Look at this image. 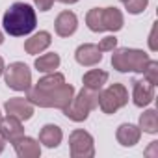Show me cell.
I'll use <instances>...</instances> for the list:
<instances>
[{
    "label": "cell",
    "instance_id": "cell-1",
    "mask_svg": "<svg viewBox=\"0 0 158 158\" xmlns=\"http://www.w3.org/2000/svg\"><path fill=\"white\" fill-rule=\"evenodd\" d=\"M4 30L10 34V35H15V37H21V35H26L30 34L35 24H37V17H35V11L32 6L24 4V2H15L6 13H4Z\"/></svg>",
    "mask_w": 158,
    "mask_h": 158
},
{
    "label": "cell",
    "instance_id": "cell-2",
    "mask_svg": "<svg viewBox=\"0 0 158 158\" xmlns=\"http://www.w3.org/2000/svg\"><path fill=\"white\" fill-rule=\"evenodd\" d=\"M74 97V88L71 84H61L56 89H37V88H30L26 89V99L41 108H60L63 110Z\"/></svg>",
    "mask_w": 158,
    "mask_h": 158
},
{
    "label": "cell",
    "instance_id": "cell-3",
    "mask_svg": "<svg viewBox=\"0 0 158 158\" xmlns=\"http://www.w3.org/2000/svg\"><path fill=\"white\" fill-rule=\"evenodd\" d=\"M86 24L91 32H117L123 28V13L117 8H93L86 15Z\"/></svg>",
    "mask_w": 158,
    "mask_h": 158
},
{
    "label": "cell",
    "instance_id": "cell-4",
    "mask_svg": "<svg viewBox=\"0 0 158 158\" xmlns=\"http://www.w3.org/2000/svg\"><path fill=\"white\" fill-rule=\"evenodd\" d=\"M99 106V91H93V89H88V88H82L78 91L76 97H73V101L63 108V114L71 119V121H86L89 112L95 110Z\"/></svg>",
    "mask_w": 158,
    "mask_h": 158
},
{
    "label": "cell",
    "instance_id": "cell-5",
    "mask_svg": "<svg viewBox=\"0 0 158 158\" xmlns=\"http://www.w3.org/2000/svg\"><path fill=\"white\" fill-rule=\"evenodd\" d=\"M149 61H151L149 54L138 48H117V50L114 48L112 54V65L119 73H128V71L143 73Z\"/></svg>",
    "mask_w": 158,
    "mask_h": 158
},
{
    "label": "cell",
    "instance_id": "cell-6",
    "mask_svg": "<svg viewBox=\"0 0 158 158\" xmlns=\"http://www.w3.org/2000/svg\"><path fill=\"white\" fill-rule=\"evenodd\" d=\"M128 102V91L123 84H112L104 91H99V106L104 114H115Z\"/></svg>",
    "mask_w": 158,
    "mask_h": 158
},
{
    "label": "cell",
    "instance_id": "cell-7",
    "mask_svg": "<svg viewBox=\"0 0 158 158\" xmlns=\"http://www.w3.org/2000/svg\"><path fill=\"white\" fill-rule=\"evenodd\" d=\"M6 71V84L8 88L15 89V91H26L30 89L32 86V73L28 69L26 63H21V61H15V63H10Z\"/></svg>",
    "mask_w": 158,
    "mask_h": 158
},
{
    "label": "cell",
    "instance_id": "cell-8",
    "mask_svg": "<svg viewBox=\"0 0 158 158\" xmlns=\"http://www.w3.org/2000/svg\"><path fill=\"white\" fill-rule=\"evenodd\" d=\"M69 149L73 158H91L95 156V145L89 132L76 128L69 136Z\"/></svg>",
    "mask_w": 158,
    "mask_h": 158
},
{
    "label": "cell",
    "instance_id": "cell-9",
    "mask_svg": "<svg viewBox=\"0 0 158 158\" xmlns=\"http://www.w3.org/2000/svg\"><path fill=\"white\" fill-rule=\"evenodd\" d=\"M0 134H2V138L8 139L10 143L21 139V138L24 136V128H23L21 119L15 117V115H10V114H8V117L0 119Z\"/></svg>",
    "mask_w": 158,
    "mask_h": 158
},
{
    "label": "cell",
    "instance_id": "cell-10",
    "mask_svg": "<svg viewBox=\"0 0 158 158\" xmlns=\"http://www.w3.org/2000/svg\"><path fill=\"white\" fill-rule=\"evenodd\" d=\"M4 108H6V112H8L10 115H15V117H19L21 121H26V119H30V117L34 115V104H32L28 99H23V97H13V99H10V101L4 104Z\"/></svg>",
    "mask_w": 158,
    "mask_h": 158
},
{
    "label": "cell",
    "instance_id": "cell-11",
    "mask_svg": "<svg viewBox=\"0 0 158 158\" xmlns=\"http://www.w3.org/2000/svg\"><path fill=\"white\" fill-rule=\"evenodd\" d=\"M134 91H132V99H134V104L143 108L147 104L152 102L154 99V86L147 80H134Z\"/></svg>",
    "mask_w": 158,
    "mask_h": 158
},
{
    "label": "cell",
    "instance_id": "cell-12",
    "mask_svg": "<svg viewBox=\"0 0 158 158\" xmlns=\"http://www.w3.org/2000/svg\"><path fill=\"white\" fill-rule=\"evenodd\" d=\"M74 58L80 65H86V67H91V65H97L101 60H102V52L99 50L97 45H91V43H86V45H80L74 52Z\"/></svg>",
    "mask_w": 158,
    "mask_h": 158
},
{
    "label": "cell",
    "instance_id": "cell-13",
    "mask_svg": "<svg viewBox=\"0 0 158 158\" xmlns=\"http://www.w3.org/2000/svg\"><path fill=\"white\" fill-rule=\"evenodd\" d=\"M76 26H78V19L73 11H61L58 17H56V23H54V28H56V34L60 37H69L76 32Z\"/></svg>",
    "mask_w": 158,
    "mask_h": 158
},
{
    "label": "cell",
    "instance_id": "cell-14",
    "mask_svg": "<svg viewBox=\"0 0 158 158\" xmlns=\"http://www.w3.org/2000/svg\"><path fill=\"white\" fill-rule=\"evenodd\" d=\"M13 147H15V152L21 158H39V154H41L39 143L34 138H28V136H23L21 139L13 141Z\"/></svg>",
    "mask_w": 158,
    "mask_h": 158
},
{
    "label": "cell",
    "instance_id": "cell-15",
    "mask_svg": "<svg viewBox=\"0 0 158 158\" xmlns=\"http://www.w3.org/2000/svg\"><path fill=\"white\" fill-rule=\"evenodd\" d=\"M139 136H141L139 127L130 125V123L121 125V127L117 128V132H115V138H117V141H119L123 147H132V145H136V143L139 141Z\"/></svg>",
    "mask_w": 158,
    "mask_h": 158
},
{
    "label": "cell",
    "instance_id": "cell-16",
    "mask_svg": "<svg viewBox=\"0 0 158 158\" xmlns=\"http://www.w3.org/2000/svg\"><path fill=\"white\" fill-rule=\"evenodd\" d=\"M50 43H52V39H50V34H48V32H37L35 35H32L30 39H26L24 50H26L28 54H39V52H43L45 48H48Z\"/></svg>",
    "mask_w": 158,
    "mask_h": 158
},
{
    "label": "cell",
    "instance_id": "cell-17",
    "mask_svg": "<svg viewBox=\"0 0 158 158\" xmlns=\"http://www.w3.org/2000/svg\"><path fill=\"white\" fill-rule=\"evenodd\" d=\"M61 138H63L61 128L56 127V125H45V127L41 128V132H39V141H41L45 147H48V149L58 147V145L61 143Z\"/></svg>",
    "mask_w": 158,
    "mask_h": 158
},
{
    "label": "cell",
    "instance_id": "cell-18",
    "mask_svg": "<svg viewBox=\"0 0 158 158\" xmlns=\"http://www.w3.org/2000/svg\"><path fill=\"white\" fill-rule=\"evenodd\" d=\"M82 82H84V88L93 89V91H101L102 86L108 82V73L101 71V69H91V71H88L84 74Z\"/></svg>",
    "mask_w": 158,
    "mask_h": 158
},
{
    "label": "cell",
    "instance_id": "cell-19",
    "mask_svg": "<svg viewBox=\"0 0 158 158\" xmlns=\"http://www.w3.org/2000/svg\"><path fill=\"white\" fill-rule=\"evenodd\" d=\"M58 67H60V56L56 52L43 54L35 60V69L39 73H54Z\"/></svg>",
    "mask_w": 158,
    "mask_h": 158
},
{
    "label": "cell",
    "instance_id": "cell-20",
    "mask_svg": "<svg viewBox=\"0 0 158 158\" xmlns=\"http://www.w3.org/2000/svg\"><path fill=\"white\" fill-rule=\"evenodd\" d=\"M139 130L147 134H156L158 132V114L156 110H147L139 117Z\"/></svg>",
    "mask_w": 158,
    "mask_h": 158
},
{
    "label": "cell",
    "instance_id": "cell-21",
    "mask_svg": "<svg viewBox=\"0 0 158 158\" xmlns=\"http://www.w3.org/2000/svg\"><path fill=\"white\" fill-rule=\"evenodd\" d=\"M61 84H65V76L61 73H48L47 76H43L41 80L35 84V88L37 89H43V91H48V89L60 88Z\"/></svg>",
    "mask_w": 158,
    "mask_h": 158
},
{
    "label": "cell",
    "instance_id": "cell-22",
    "mask_svg": "<svg viewBox=\"0 0 158 158\" xmlns=\"http://www.w3.org/2000/svg\"><path fill=\"white\" fill-rule=\"evenodd\" d=\"M143 74H145V80L151 82L152 86L158 84V61L156 60H151L147 63V67L143 69Z\"/></svg>",
    "mask_w": 158,
    "mask_h": 158
},
{
    "label": "cell",
    "instance_id": "cell-23",
    "mask_svg": "<svg viewBox=\"0 0 158 158\" xmlns=\"http://www.w3.org/2000/svg\"><path fill=\"white\" fill-rule=\"evenodd\" d=\"M147 4H149V0H127V2H125L127 11H128V13H132V15H138V13L145 11Z\"/></svg>",
    "mask_w": 158,
    "mask_h": 158
},
{
    "label": "cell",
    "instance_id": "cell-24",
    "mask_svg": "<svg viewBox=\"0 0 158 158\" xmlns=\"http://www.w3.org/2000/svg\"><path fill=\"white\" fill-rule=\"evenodd\" d=\"M97 47H99L101 52H110V50H114L117 47V39H115V35H106Z\"/></svg>",
    "mask_w": 158,
    "mask_h": 158
},
{
    "label": "cell",
    "instance_id": "cell-25",
    "mask_svg": "<svg viewBox=\"0 0 158 158\" xmlns=\"http://www.w3.org/2000/svg\"><path fill=\"white\" fill-rule=\"evenodd\" d=\"M34 4L37 6L39 11H48L54 4V0H34Z\"/></svg>",
    "mask_w": 158,
    "mask_h": 158
},
{
    "label": "cell",
    "instance_id": "cell-26",
    "mask_svg": "<svg viewBox=\"0 0 158 158\" xmlns=\"http://www.w3.org/2000/svg\"><path fill=\"white\" fill-rule=\"evenodd\" d=\"M154 37H156V23H154V26H152V30H151V37H149V47H151L152 52L156 50V41H154Z\"/></svg>",
    "mask_w": 158,
    "mask_h": 158
},
{
    "label": "cell",
    "instance_id": "cell-27",
    "mask_svg": "<svg viewBox=\"0 0 158 158\" xmlns=\"http://www.w3.org/2000/svg\"><path fill=\"white\" fill-rule=\"evenodd\" d=\"M4 145H6V139L2 138V134H0V152L4 151Z\"/></svg>",
    "mask_w": 158,
    "mask_h": 158
},
{
    "label": "cell",
    "instance_id": "cell-28",
    "mask_svg": "<svg viewBox=\"0 0 158 158\" xmlns=\"http://www.w3.org/2000/svg\"><path fill=\"white\" fill-rule=\"evenodd\" d=\"M58 2H61V4H74V2H78V0H58Z\"/></svg>",
    "mask_w": 158,
    "mask_h": 158
},
{
    "label": "cell",
    "instance_id": "cell-29",
    "mask_svg": "<svg viewBox=\"0 0 158 158\" xmlns=\"http://www.w3.org/2000/svg\"><path fill=\"white\" fill-rule=\"evenodd\" d=\"M2 73H4V60L0 58V74H2Z\"/></svg>",
    "mask_w": 158,
    "mask_h": 158
},
{
    "label": "cell",
    "instance_id": "cell-30",
    "mask_svg": "<svg viewBox=\"0 0 158 158\" xmlns=\"http://www.w3.org/2000/svg\"><path fill=\"white\" fill-rule=\"evenodd\" d=\"M4 43V35H2V32H0V45Z\"/></svg>",
    "mask_w": 158,
    "mask_h": 158
},
{
    "label": "cell",
    "instance_id": "cell-31",
    "mask_svg": "<svg viewBox=\"0 0 158 158\" xmlns=\"http://www.w3.org/2000/svg\"><path fill=\"white\" fill-rule=\"evenodd\" d=\"M0 119H2V114H0Z\"/></svg>",
    "mask_w": 158,
    "mask_h": 158
},
{
    "label": "cell",
    "instance_id": "cell-32",
    "mask_svg": "<svg viewBox=\"0 0 158 158\" xmlns=\"http://www.w3.org/2000/svg\"><path fill=\"white\" fill-rule=\"evenodd\" d=\"M121 2H127V0H121Z\"/></svg>",
    "mask_w": 158,
    "mask_h": 158
}]
</instances>
